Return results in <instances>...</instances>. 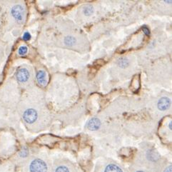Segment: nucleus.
Listing matches in <instances>:
<instances>
[{
  "label": "nucleus",
  "instance_id": "nucleus-14",
  "mask_svg": "<svg viewBox=\"0 0 172 172\" xmlns=\"http://www.w3.org/2000/svg\"><path fill=\"white\" fill-rule=\"evenodd\" d=\"M23 39L26 41H28L31 39V34L29 32H25L23 36Z\"/></svg>",
  "mask_w": 172,
  "mask_h": 172
},
{
  "label": "nucleus",
  "instance_id": "nucleus-16",
  "mask_svg": "<svg viewBox=\"0 0 172 172\" xmlns=\"http://www.w3.org/2000/svg\"><path fill=\"white\" fill-rule=\"evenodd\" d=\"M164 172H171V166H168L167 168H166V169L165 170V171Z\"/></svg>",
  "mask_w": 172,
  "mask_h": 172
},
{
  "label": "nucleus",
  "instance_id": "nucleus-17",
  "mask_svg": "<svg viewBox=\"0 0 172 172\" xmlns=\"http://www.w3.org/2000/svg\"><path fill=\"white\" fill-rule=\"evenodd\" d=\"M137 172H144V171H137Z\"/></svg>",
  "mask_w": 172,
  "mask_h": 172
},
{
  "label": "nucleus",
  "instance_id": "nucleus-5",
  "mask_svg": "<svg viewBox=\"0 0 172 172\" xmlns=\"http://www.w3.org/2000/svg\"><path fill=\"white\" fill-rule=\"evenodd\" d=\"M171 101L169 98L162 97L158 101V109L161 111H165L169 108Z\"/></svg>",
  "mask_w": 172,
  "mask_h": 172
},
{
  "label": "nucleus",
  "instance_id": "nucleus-15",
  "mask_svg": "<svg viewBox=\"0 0 172 172\" xmlns=\"http://www.w3.org/2000/svg\"><path fill=\"white\" fill-rule=\"evenodd\" d=\"M142 29H143V31L145 33L146 35H148V36H149V35L150 34V31H149V29H148L147 27H143V28Z\"/></svg>",
  "mask_w": 172,
  "mask_h": 172
},
{
  "label": "nucleus",
  "instance_id": "nucleus-4",
  "mask_svg": "<svg viewBox=\"0 0 172 172\" xmlns=\"http://www.w3.org/2000/svg\"><path fill=\"white\" fill-rule=\"evenodd\" d=\"M16 78L20 82H25L29 78V72L26 69H21L16 72Z\"/></svg>",
  "mask_w": 172,
  "mask_h": 172
},
{
  "label": "nucleus",
  "instance_id": "nucleus-13",
  "mask_svg": "<svg viewBox=\"0 0 172 172\" xmlns=\"http://www.w3.org/2000/svg\"><path fill=\"white\" fill-rule=\"evenodd\" d=\"M27 51V48L26 47H21L19 49V55H25Z\"/></svg>",
  "mask_w": 172,
  "mask_h": 172
},
{
  "label": "nucleus",
  "instance_id": "nucleus-7",
  "mask_svg": "<svg viewBox=\"0 0 172 172\" xmlns=\"http://www.w3.org/2000/svg\"><path fill=\"white\" fill-rule=\"evenodd\" d=\"M36 79L39 84L41 86H44L47 85V77H46V73L44 71H38L36 74Z\"/></svg>",
  "mask_w": 172,
  "mask_h": 172
},
{
  "label": "nucleus",
  "instance_id": "nucleus-12",
  "mask_svg": "<svg viewBox=\"0 0 172 172\" xmlns=\"http://www.w3.org/2000/svg\"><path fill=\"white\" fill-rule=\"evenodd\" d=\"M55 172H69V171L66 166H59Z\"/></svg>",
  "mask_w": 172,
  "mask_h": 172
},
{
  "label": "nucleus",
  "instance_id": "nucleus-9",
  "mask_svg": "<svg viewBox=\"0 0 172 172\" xmlns=\"http://www.w3.org/2000/svg\"><path fill=\"white\" fill-rule=\"evenodd\" d=\"M75 39L72 36H66L64 39V42H65L66 45L67 46H72L73 44H75Z\"/></svg>",
  "mask_w": 172,
  "mask_h": 172
},
{
  "label": "nucleus",
  "instance_id": "nucleus-11",
  "mask_svg": "<svg viewBox=\"0 0 172 172\" xmlns=\"http://www.w3.org/2000/svg\"><path fill=\"white\" fill-rule=\"evenodd\" d=\"M129 62L128 60H125V59H121L119 61V64L120 66H122V67H126L127 65H128Z\"/></svg>",
  "mask_w": 172,
  "mask_h": 172
},
{
  "label": "nucleus",
  "instance_id": "nucleus-2",
  "mask_svg": "<svg viewBox=\"0 0 172 172\" xmlns=\"http://www.w3.org/2000/svg\"><path fill=\"white\" fill-rule=\"evenodd\" d=\"M37 112L33 109L26 110L23 114V118L25 121L28 124H33L37 119Z\"/></svg>",
  "mask_w": 172,
  "mask_h": 172
},
{
  "label": "nucleus",
  "instance_id": "nucleus-10",
  "mask_svg": "<svg viewBox=\"0 0 172 172\" xmlns=\"http://www.w3.org/2000/svg\"><path fill=\"white\" fill-rule=\"evenodd\" d=\"M84 12L85 15H86V16L91 15L92 13L94 12L93 7H91V6L86 7H85V8L84 9Z\"/></svg>",
  "mask_w": 172,
  "mask_h": 172
},
{
  "label": "nucleus",
  "instance_id": "nucleus-8",
  "mask_svg": "<svg viewBox=\"0 0 172 172\" xmlns=\"http://www.w3.org/2000/svg\"><path fill=\"white\" fill-rule=\"evenodd\" d=\"M104 172H123L121 168L114 164H109L106 167Z\"/></svg>",
  "mask_w": 172,
  "mask_h": 172
},
{
  "label": "nucleus",
  "instance_id": "nucleus-3",
  "mask_svg": "<svg viewBox=\"0 0 172 172\" xmlns=\"http://www.w3.org/2000/svg\"><path fill=\"white\" fill-rule=\"evenodd\" d=\"M12 14L17 21L21 22L23 19L24 16V9L20 5L14 6L12 9Z\"/></svg>",
  "mask_w": 172,
  "mask_h": 172
},
{
  "label": "nucleus",
  "instance_id": "nucleus-6",
  "mask_svg": "<svg viewBox=\"0 0 172 172\" xmlns=\"http://www.w3.org/2000/svg\"><path fill=\"white\" fill-rule=\"evenodd\" d=\"M101 126L100 120L97 118H93L87 123V127L89 130L96 131L99 129Z\"/></svg>",
  "mask_w": 172,
  "mask_h": 172
},
{
  "label": "nucleus",
  "instance_id": "nucleus-1",
  "mask_svg": "<svg viewBox=\"0 0 172 172\" xmlns=\"http://www.w3.org/2000/svg\"><path fill=\"white\" fill-rule=\"evenodd\" d=\"M29 169L30 172H47V166L43 161L37 159L31 163Z\"/></svg>",
  "mask_w": 172,
  "mask_h": 172
}]
</instances>
